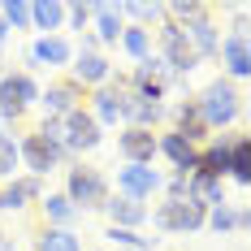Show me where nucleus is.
<instances>
[{"mask_svg": "<svg viewBox=\"0 0 251 251\" xmlns=\"http://www.w3.org/2000/svg\"><path fill=\"white\" fill-rule=\"evenodd\" d=\"M100 212L108 217V226H117V229H143L148 226V203L126 200V195H108Z\"/></svg>", "mask_w": 251, "mask_h": 251, "instance_id": "21", "label": "nucleus"}, {"mask_svg": "<svg viewBox=\"0 0 251 251\" xmlns=\"http://www.w3.org/2000/svg\"><path fill=\"white\" fill-rule=\"evenodd\" d=\"M87 104V91L78 87L70 74H56L48 78V87L39 91V108H44V117H65V113H74Z\"/></svg>", "mask_w": 251, "mask_h": 251, "instance_id": "10", "label": "nucleus"}, {"mask_svg": "<svg viewBox=\"0 0 251 251\" xmlns=\"http://www.w3.org/2000/svg\"><path fill=\"white\" fill-rule=\"evenodd\" d=\"M61 174H65V186H61V195L74 203L78 212H100L104 200L113 195V186H108L104 169H96L91 160H70Z\"/></svg>", "mask_w": 251, "mask_h": 251, "instance_id": "2", "label": "nucleus"}, {"mask_svg": "<svg viewBox=\"0 0 251 251\" xmlns=\"http://www.w3.org/2000/svg\"><path fill=\"white\" fill-rule=\"evenodd\" d=\"M169 130H177L186 143H195V148H203L212 134H208V126H203V117H200V108H195V96H186V100H177V104H169Z\"/></svg>", "mask_w": 251, "mask_h": 251, "instance_id": "17", "label": "nucleus"}, {"mask_svg": "<svg viewBox=\"0 0 251 251\" xmlns=\"http://www.w3.org/2000/svg\"><path fill=\"white\" fill-rule=\"evenodd\" d=\"M247 226H251V212H247V203H238V200L217 203V208H208V217H203V229H212V234H221V238L247 234Z\"/></svg>", "mask_w": 251, "mask_h": 251, "instance_id": "20", "label": "nucleus"}, {"mask_svg": "<svg viewBox=\"0 0 251 251\" xmlns=\"http://www.w3.org/2000/svg\"><path fill=\"white\" fill-rule=\"evenodd\" d=\"M122 30H126L122 9H117L113 0H91V30H87V35L100 44V52H104V48H117Z\"/></svg>", "mask_w": 251, "mask_h": 251, "instance_id": "15", "label": "nucleus"}, {"mask_svg": "<svg viewBox=\"0 0 251 251\" xmlns=\"http://www.w3.org/2000/svg\"><path fill=\"white\" fill-rule=\"evenodd\" d=\"M117 48H122V56L130 61V65H139V61H148L151 52V30H143V26H126L122 39H117Z\"/></svg>", "mask_w": 251, "mask_h": 251, "instance_id": "25", "label": "nucleus"}, {"mask_svg": "<svg viewBox=\"0 0 251 251\" xmlns=\"http://www.w3.org/2000/svg\"><path fill=\"white\" fill-rule=\"evenodd\" d=\"M100 143H104V130L96 126V117L87 113V104L61 117V148H65V156H70V160H82V156H91Z\"/></svg>", "mask_w": 251, "mask_h": 251, "instance_id": "7", "label": "nucleus"}, {"mask_svg": "<svg viewBox=\"0 0 251 251\" xmlns=\"http://www.w3.org/2000/svg\"><path fill=\"white\" fill-rule=\"evenodd\" d=\"M65 30H78V35L91 30V0H74V4H65Z\"/></svg>", "mask_w": 251, "mask_h": 251, "instance_id": "31", "label": "nucleus"}, {"mask_svg": "<svg viewBox=\"0 0 251 251\" xmlns=\"http://www.w3.org/2000/svg\"><path fill=\"white\" fill-rule=\"evenodd\" d=\"M70 61H74V39L70 35H35L30 39V48H26V74H35V70H70Z\"/></svg>", "mask_w": 251, "mask_h": 251, "instance_id": "8", "label": "nucleus"}, {"mask_svg": "<svg viewBox=\"0 0 251 251\" xmlns=\"http://www.w3.org/2000/svg\"><path fill=\"white\" fill-rule=\"evenodd\" d=\"M30 30L35 35H65V0H35L30 4Z\"/></svg>", "mask_w": 251, "mask_h": 251, "instance_id": "23", "label": "nucleus"}, {"mask_svg": "<svg viewBox=\"0 0 251 251\" xmlns=\"http://www.w3.org/2000/svg\"><path fill=\"white\" fill-rule=\"evenodd\" d=\"M39 91H44V82L35 74H26V70H0V130H9V126H22L26 113L30 108H39Z\"/></svg>", "mask_w": 251, "mask_h": 251, "instance_id": "3", "label": "nucleus"}, {"mask_svg": "<svg viewBox=\"0 0 251 251\" xmlns=\"http://www.w3.org/2000/svg\"><path fill=\"white\" fill-rule=\"evenodd\" d=\"M186 200L203 203V208H217V203H229V195H226V182H221V177L186 174Z\"/></svg>", "mask_w": 251, "mask_h": 251, "instance_id": "24", "label": "nucleus"}, {"mask_svg": "<svg viewBox=\"0 0 251 251\" xmlns=\"http://www.w3.org/2000/svg\"><path fill=\"white\" fill-rule=\"evenodd\" d=\"M238 134H243V130L212 134V139L200 148V165H195V174H208V177H221V182H226L229 160H234V148H238Z\"/></svg>", "mask_w": 251, "mask_h": 251, "instance_id": "12", "label": "nucleus"}, {"mask_svg": "<svg viewBox=\"0 0 251 251\" xmlns=\"http://www.w3.org/2000/svg\"><path fill=\"white\" fill-rule=\"evenodd\" d=\"M117 156H122V165H156V134L139 130V126H122L117 130Z\"/></svg>", "mask_w": 251, "mask_h": 251, "instance_id": "18", "label": "nucleus"}, {"mask_svg": "<svg viewBox=\"0 0 251 251\" xmlns=\"http://www.w3.org/2000/svg\"><path fill=\"white\" fill-rule=\"evenodd\" d=\"M9 35H13V30H9V26H4V18H0V48L9 44Z\"/></svg>", "mask_w": 251, "mask_h": 251, "instance_id": "33", "label": "nucleus"}, {"mask_svg": "<svg viewBox=\"0 0 251 251\" xmlns=\"http://www.w3.org/2000/svg\"><path fill=\"white\" fill-rule=\"evenodd\" d=\"M78 217H82V212H78L61 191H44V200H39V221H44V226H52V229H74Z\"/></svg>", "mask_w": 251, "mask_h": 251, "instance_id": "22", "label": "nucleus"}, {"mask_svg": "<svg viewBox=\"0 0 251 251\" xmlns=\"http://www.w3.org/2000/svg\"><path fill=\"white\" fill-rule=\"evenodd\" d=\"M104 243L113 251H143V247H160V238H148L143 229H117V226H104Z\"/></svg>", "mask_w": 251, "mask_h": 251, "instance_id": "26", "label": "nucleus"}, {"mask_svg": "<svg viewBox=\"0 0 251 251\" xmlns=\"http://www.w3.org/2000/svg\"><path fill=\"white\" fill-rule=\"evenodd\" d=\"M243 100H247V96H243L234 82H226L221 74L212 78V82H203V91L195 96V108H200L208 134H226V130H234V126L243 122V108H247Z\"/></svg>", "mask_w": 251, "mask_h": 251, "instance_id": "1", "label": "nucleus"}, {"mask_svg": "<svg viewBox=\"0 0 251 251\" xmlns=\"http://www.w3.org/2000/svg\"><path fill=\"white\" fill-rule=\"evenodd\" d=\"M217 61H221V78L238 87V82L251 74L247 35H234V30H226V35H221V44H217Z\"/></svg>", "mask_w": 251, "mask_h": 251, "instance_id": "13", "label": "nucleus"}, {"mask_svg": "<svg viewBox=\"0 0 251 251\" xmlns=\"http://www.w3.org/2000/svg\"><path fill=\"white\" fill-rule=\"evenodd\" d=\"M151 48H156V56L165 61V70H169L177 82H186V74H191V70H200V56L191 52L186 35H182V26L169 22V18L151 30Z\"/></svg>", "mask_w": 251, "mask_h": 251, "instance_id": "5", "label": "nucleus"}, {"mask_svg": "<svg viewBox=\"0 0 251 251\" xmlns=\"http://www.w3.org/2000/svg\"><path fill=\"white\" fill-rule=\"evenodd\" d=\"M39 200H44V182L30 177V174H18L0 186V212H26L30 203H39Z\"/></svg>", "mask_w": 251, "mask_h": 251, "instance_id": "19", "label": "nucleus"}, {"mask_svg": "<svg viewBox=\"0 0 251 251\" xmlns=\"http://www.w3.org/2000/svg\"><path fill=\"white\" fill-rule=\"evenodd\" d=\"M18 160H22V174L39 177V182H44L48 174H56V169H65V165H70L65 148L48 143V139H44V134H35V130L18 134Z\"/></svg>", "mask_w": 251, "mask_h": 251, "instance_id": "6", "label": "nucleus"}, {"mask_svg": "<svg viewBox=\"0 0 251 251\" xmlns=\"http://www.w3.org/2000/svg\"><path fill=\"white\" fill-rule=\"evenodd\" d=\"M35 251H82V238H78L74 229L39 226V234H35Z\"/></svg>", "mask_w": 251, "mask_h": 251, "instance_id": "27", "label": "nucleus"}, {"mask_svg": "<svg viewBox=\"0 0 251 251\" xmlns=\"http://www.w3.org/2000/svg\"><path fill=\"white\" fill-rule=\"evenodd\" d=\"M108 186H117L113 195H126V200H160V186H165V174L160 169H151V165H122L117 177L108 182Z\"/></svg>", "mask_w": 251, "mask_h": 251, "instance_id": "9", "label": "nucleus"}, {"mask_svg": "<svg viewBox=\"0 0 251 251\" xmlns=\"http://www.w3.org/2000/svg\"><path fill=\"white\" fill-rule=\"evenodd\" d=\"M182 35H186V44H191V52L203 61H217V44H221V22H217V13L208 9L203 18H195V22L182 26Z\"/></svg>", "mask_w": 251, "mask_h": 251, "instance_id": "16", "label": "nucleus"}, {"mask_svg": "<svg viewBox=\"0 0 251 251\" xmlns=\"http://www.w3.org/2000/svg\"><path fill=\"white\" fill-rule=\"evenodd\" d=\"M91 251H108V247H91Z\"/></svg>", "mask_w": 251, "mask_h": 251, "instance_id": "34", "label": "nucleus"}, {"mask_svg": "<svg viewBox=\"0 0 251 251\" xmlns=\"http://www.w3.org/2000/svg\"><path fill=\"white\" fill-rule=\"evenodd\" d=\"M65 74L74 78L82 91H96V87H108V78L117 74V70H113V56L96 48V52H74V61H70Z\"/></svg>", "mask_w": 251, "mask_h": 251, "instance_id": "11", "label": "nucleus"}, {"mask_svg": "<svg viewBox=\"0 0 251 251\" xmlns=\"http://www.w3.org/2000/svg\"><path fill=\"white\" fill-rule=\"evenodd\" d=\"M203 217H208V208L195 200H160L148 208V226L156 234H165V238H186V234H200L203 229Z\"/></svg>", "mask_w": 251, "mask_h": 251, "instance_id": "4", "label": "nucleus"}, {"mask_svg": "<svg viewBox=\"0 0 251 251\" xmlns=\"http://www.w3.org/2000/svg\"><path fill=\"white\" fill-rule=\"evenodd\" d=\"M0 18L9 30H30V0H0Z\"/></svg>", "mask_w": 251, "mask_h": 251, "instance_id": "30", "label": "nucleus"}, {"mask_svg": "<svg viewBox=\"0 0 251 251\" xmlns=\"http://www.w3.org/2000/svg\"><path fill=\"white\" fill-rule=\"evenodd\" d=\"M156 156H165L169 165H174V174H195V165H200V148L195 143H186L177 130H156Z\"/></svg>", "mask_w": 251, "mask_h": 251, "instance_id": "14", "label": "nucleus"}, {"mask_svg": "<svg viewBox=\"0 0 251 251\" xmlns=\"http://www.w3.org/2000/svg\"><path fill=\"white\" fill-rule=\"evenodd\" d=\"M0 251H22V247H18V238H13V234H0Z\"/></svg>", "mask_w": 251, "mask_h": 251, "instance_id": "32", "label": "nucleus"}, {"mask_svg": "<svg viewBox=\"0 0 251 251\" xmlns=\"http://www.w3.org/2000/svg\"><path fill=\"white\" fill-rule=\"evenodd\" d=\"M143 251H160V247H143Z\"/></svg>", "mask_w": 251, "mask_h": 251, "instance_id": "35", "label": "nucleus"}, {"mask_svg": "<svg viewBox=\"0 0 251 251\" xmlns=\"http://www.w3.org/2000/svg\"><path fill=\"white\" fill-rule=\"evenodd\" d=\"M22 174V160H18V134L13 130H0V186L9 177Z\"/></svg>", "mask_w": 251, "mask_h": 251, "instance_id": "29", "label": "nucleus"}, {"mask_svg": "<svg viewBox=\"0 0 251 251\" xmlns=\"http://www.w3.org/2000/svg\"><path fill=\"white\" fill-rule=\"evenodd\" d=\"M226 182H234V186L247 191V182H251V139L247 134H238V148H234V160H229Z\"/></svg>", "mask_w": 251, "mask_h": 251, "instance_id": "28", "label": "nucleus"}, {"mask_svg": "<svg viewBox=\"0 0 251 251\" xmlns=\"http://www.w3.org/2000/svg\"><path fill=\"white\" fill-rule=\"evenodd\" d=\"M0 56H4V48H0Z\"/></svg>", "mask_w": 251, "mask_h": 251, "instance_id": "36", "label": "nucleus"}]
</instances>
